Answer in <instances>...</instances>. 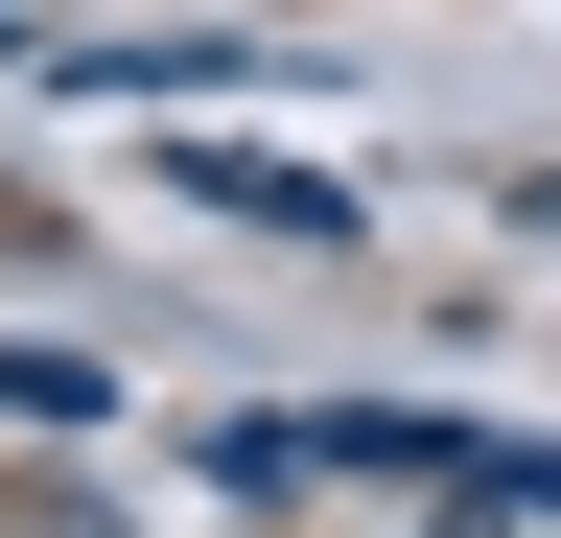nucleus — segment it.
I'll return each mask as SVG.
<instances>
[{
    "mask_svg": "<svg viewBox=\"0 0 561 538\" xmlns=\"http://www.w3.org/2000/svg\"><path fill=\"white\" fill-rule=\"evenodd\" d=\"M187 187H210V211H234V234H351V211H328L305 164H234V141H187Z\"/></svg>",
    "mask_w": 561,
    "mask_h": 538,
    "instance_id": "nucleus-1",
    "label": "nucleus"
}]
</instances>
